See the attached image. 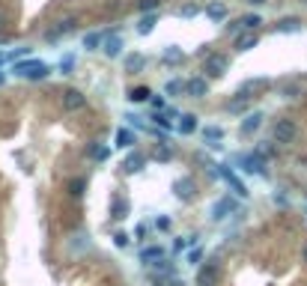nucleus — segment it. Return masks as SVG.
<instances>
[{"label":"nucleus","mask_w":307,"mask_h":286,"mask_svg":"<svg viewBox=\"0 0 307 286\" xmlns=\"http://www.w3.org/2000/svg\"><path fill=\"white\" fill-rule=\"evenodd\" d=\"M296 134H299V125H296L293 119H278V122H275V128H272L275 143H293V140H296Z\"/></svg>","instance_id":"2"},{"label":"nucleus","mask_w":307,"mask_h":286,"mask_svg":"<svg viewBox=\"0 0 307 286\" xmlns=\"http://www.w3.org/2000/svg\"><path fill=\"white\" fill-rule=\"evenodd\" d=\"M84 104H87L84 93H78V90H66V93H63V107H66V110H81Z\"/></svg>","instance_id":"6"},{"label":"nucleus","mask_w":307,"mask_h":286,"mask_svg":"<svg viewBox=\"0 0 307 286\" xmlns=\"http://www.w3.org/2000/svg\"><path fill=\"white\" fill-rule=\"evenodd\" d=\"M122 48H125L122 36H107V39H104V54H107V57H119Z\"/></svg>","instance_id":"12"},{"label":"nucleus","mask_w":307,"mask_h":286,"mask_svg":"<svg viewBox=\"0 0 307 286\" xmlns=\"http://www.w3.org/2000/svg\"><path fill=\"white\" fill-rule=\"evenodd\" d=\"M263 161H266V158H260V155H242V158H239V164H242L245 173H260V170H263Z\"/></svg>","instance_id":"11"},{"label":"nucleus","mask_w":307,"mask_h":286,"mask_svg":"<svg viewBox=\"0 0 307 286\" xmlns=\"http://www.w3.org/2000/svg\"><path fill=\"white\" fill-rule=\"evenodd\" d=\"M200 260H203V248H191V251H188V263H191V266H200Z\"/></svg>","instance_id":"36"},{"label":"nucleus","mask_w":307,"mask_h":286,"mask_svg":"<svg viewBox=\"0 0 307 286\" xmlns=\"http://www.w3.org/2000/svg\"><path fill=\"white\" fill-rule=\"evenodd\" d=\"M158 6H161V0H140V3H137L140 12H152V9H158Z\"/></svg>","instance_id":"37"},{"label":"nucleus","mask_w":307,"mask_h":286,"mask_svg":"<svg viewBox=\"0 0 307 286\" xmlns=\"http://www.w3.org/2000/svg\"><path fill=\"white\" fill-rule=\"evenodd\" d=\"M84 188H87V179H84V176H78V179H72V182H69V194H72V197H81V194H84Z\"/></svg>","instance_id":"29"},{"label":"nucleus","mask_w":307,"mask_h":286,"mask_svg":"<svg viewBox=\"0 0 307 286\" xmlns=\"http://www.w3.org/2000/svg\"><path fill=\"white\" fill-rule=\"evenodd\" d=\"M143 66H146V57L137 54V51H131V54L122 57V69H125V72H140Z\"/></svg>","instance_id":"9"},{"label":"nucleus","mask_w":307,"mask_h":286,"mask_svg":"<svg viewBox=\"0 0 307 286\" xmlns=\"http://www.w3.org/2000/svg\"><path fill=\"white\" fill-rule=\"evenodd\" d=\"M206 15L215 18V21H221V18L227 15V6H224V3H212V6H206Z\"/></svg>","instance_id":"27"},{"label":"nucleus","mask_w":307,"mask_h":286,"mask_svg":"<svg viewBox=\"0 0 307 286\" xmlns=\"http://www.w3.org/2000/svg\"><path fill=\"white\" fill-rule=\"evenodd\" d=\"M155 24H158V18H155V15H146V18L137 24V33H140V36H146V33H152V30H155Z\"/></svg>","instance_id":"26"},{"label":"nucleus","mask_w":307,"mask_h":286,"mask_svg":"<svg viewBox=\"0 0 307 286\" xmlns=\"http://www.w3.org/2000/svg\"><path fill=\"white\" fill-rule=\"evenodd\" d=\"M227 110H230V113H245V110H248V95H239L236 101H230Z\"/></svg>","instance_id":"28"},{"label":"nucleus","mask_w":307,"mask_h":286,"mask_svg":"<svg viewBox=\"0 0 307 286\" xmlns=\"http://www.w3.org/2000/svg\"><path fill=\"white\" fill-rule=\"evenodd\" d=\"M125 119H131V125H143V119H140V116H137V113H128V116H125Z\"/></svg>","instance_id":"42"},{"label":"nucleus","mask_w":307,"mask_h":286,"mask_svg":"<svg viewBox=\"0 0 307 286\" xmlns=\"http://www.w3.org/2000/svg\"><path fill=\"white\" fill-rule=\"evenodd\" d=\"M248 3H254V6H260V3H266V0H248Z\"/></svg>","instance_id":"43"},{"label":"nucleus","mask_w":307,"mask_h":286,"mask_svg":"<svg viewBox=\"0 0 307 286\" xmlns=\"http://www.w3.org/2000/svg\"><path fill=\"white\" fill-rule=\"evenodd\" d=\"M257 42H260L257 33H242V36L236 39V48H239V51H251V48H257Z\"/></svg>","instance_id":"19"},{"label":"nucleus","mask_w":307,"mask_h":286,"mask_svg":"<svg viewBox=\"0 0 307 286\" xmlns=\"http://www.w3.org/2000/svg\"><path fill=\"white\" fill-rule=\"evenodd\" d=\"M75 63H78V60H75V54H66V57H63V63H60V72H63V75H72Z\"/></svg>","instance_id":"32"},{"label":"nucleus","mask_w":307,"mask_h":286,"mask_svg":"<svg viewBox=\"0 0 307 286\" xmlns=\"http://www.w3.org/2000/svg\"><path fill=\"white\" fill-rule=\"evenodd\" d=\"M299 30H302L299 18H281L278 21V33H299Z\"/></svg>","instance_id":"21"},{"label":"nucleus","mask_w":307,"mask_h":286,"mask_svg":"<svg viewBox=\"0 0 307 286\" xmlns=\"http://www.w3.org/2000/svg\"><path fill=\"white\" fill-rule=\"evenodd\" d=\"M218 173H221V179H224V182H227V185H230V188L239 194V197H248V188H245V182H239V179H236V173H233L230 167H218Z\"/></svg>","instance_id":"5"},{"label":"nucleus","mask_w":307,"mask_h":286,"mask_svg":"<svg viewBox=\"0 0 307 286\" xmlns=\"http://www.w3.org/2000/svg\"><path fill=\"white\" fill-rule=\"evenodd\" d=\"M48 72H51V69H48V63H42V60H18V63H15V75H18V78H27V81H42Z\"/></svg>","instance_id":"1"},{"label":"nucleus","mask_w":307,"mask_h":286,"mask_svg":"<svg viewBox=\"0 0 307 286\" xmlns=\"http://www.w3.org/2000/svg\"><path fill=\"white\" fill-rule=\"evenodd\" d=\"M113 143H116L119 149H131V146H134V131L119 128V131H116V137H113Z\"/></svg>","instance_id":"15"},{"label":"nucleus","mask_w":307,"mask_h":286,"mask_svg":"<svg viewBox=\"0 0 307 286\" xmlns=\"http://www.w3.org/2000/svg\"><path fill=\"white\" fill-rule=\"evenodd\" d=\"M90 155H93L96 161H104V158L110 155V149H107V146H90Z\"/></svg>","instance_id":"34"},{"label":"nucleus","mask_w":307,"mask_h":286,"mask_svg":"<svg viewBox=\"0 0 307 286\" xmlns=\"http://www.w3.org/2000/svg\"><path fill=\"white\" fill-rule=\"evenodd\" d=\"M155 227H158V230H170V221H167V218H158Z\"/></svg>","instance_id":"41"},{"label":"nucleus","mask_w":307,"mask_h":286,"mask_svg":"<svg viewBox=\"0 0 307 286\" xmlns=\"http://www.w3.org/2000/svg\"><path fill=\"white\" fill-rule=\"evenodd\" d=\"M215 275H218V266H206V269H200L197 284H200V286H209L212 281H215Z\"/></svg>","instance_id":"24"},{"label":"nucleus","mask_w":307,"mask_h":286,"mask_svg":"<svg viewBox=\"0 0 307 286\" xmlns=\"http://www.w3.org/2000/svg\"><path fill=\"white\" fill-rule=\"evenodd\" d=\"M104 39H107L104 33H99V30H93V33H87V36H84V48H90V51H96V48H102V45H104Z\"/></svg>","instance_id":"18"},{"label":"nucleus","mask_w":307,"mask_h":286,"mask_svg":"<svg viewBox=\"0 0 307 286\" xmlns=\"http://www.w3.org/2000/svg\"><path fill=\"white\" fill-rule=\"evenodd\" d=\"M179 134H194L197 131V116L194 113H179Z\"/></svg>","instance_id":"13"},{"label":"nucleus","mask_w":307,"mask_h":286,"mask_svg":"<svg viewBox=\"0 0 307 286\" xmlns=\"http://www.w3.org/2000/svg\"><path fill=\"white\" fill-rule=\"evenodd\" d=\"M164 93H167V95H179V93H185V81H167V84H164Z\"/></svg>","instance_id":"30"},{"label":"nucleus","mask_w":307,"mask_h":286,"mask_svg":"<svg viewBox=\"0 0 307 286\" xmlns=\"http://www.w3.org/2000/svg\"><path fill=\"white\" fill-rule=\"evenodd\" d=\"M305 260H307V251H305Z\"/></svg>","instance_id":"44"},{"label":"nucleus","mask_w":307,"mask_h":286,"mask_svg":"<svg viewBox=\"0 0 307 286\" xmlns=\"http://www.w3.org/2000/svg\"><path fill=\"white\" fill-rule=\"evenodd\" d=\"M185 60V54L179 51V48H170V51H164V63H182Z\"/></svg>","instance_id":"31"},{"label":"nucleus","mask_w":307,"mask_h":286,"mask_svg":"<svg viewBox=\"0 0 307 286\" xmlns=\"http://www.w3.org/2000/svg\"><path fill=\"white\" fill-rule=\"evenodd\" d=\"M266 87H269V81H266V78H251V81H245V84L239 87V95H248V98H251L254 93H263Z\"/></svg>","instance_id":"8"},{"label":"nucleus","mask_w":307,"mask_h":286,"mask_svg":"<svg viewBox=\"0 0 307 286\" xmlns=\"http://www.w3.org/2000/svg\"><path fill=\"white\" fill-rule=\"evenodd\" d=\"M263 24V18L257 15V12H248V15H242L239 21H236V27H242V30H254V27H260Z\"/></svg>","instance_id":"17"},{"label":"nucleus","mask_w":307,"mask_h":286,"mask_svg":"<svg viewBox=\"0 0 307 286\" xmlns=\"http://www.w3.org/2000/svg\"><path fill=\"white\" fill-rule=\"evenodd\" d=\"M173 188H176V197H179V200H188V197L194 194V182H191V179H179Z\"/></svg>","instance_id":"22"},{"label":"nucleus","mask_w":307,"mask_h":286,"mask_svg":"<svg viewBox=\"0 0 307 286\" xmlns=\"http://www.w3.org/2000/svg\"><path fill=\"white\" fill-rule=\"evenodd\" d=\"M149 95H152V93H149L146 87H134V90H131V101H146Z\"/></svg>","instance_id":"33"},{"label":"nucleus","mask_w":307,"mask_h":286,"mask_svg":"<svg viewBox=\"0 0 307 286\" xmlns=\"http://www.w3.org/2000/svg\"><path fill=\"white\" fill-rule=\"evenodd\" d=\"M152 158H155V161H170V149H167V146H158V149L152 152Z\"/></svg>","instance_id":"38"},{"label":"nucleus","mask_w":307,"mask_h":286,"mask_svg":"<svg viewBox=\"0 0 307 286\" xmlns=\"http://www.w3.org/2000/svg\"><path fill=\"white\" fill-rule=\"evenodd\" d=\"M140 260H143L146 266H152V263L164 260V248H155V245H152V248H143V251H140Z\"/></svg>","instance_id":"16"},{"label":"nucleus","mask_w":307,"mask_h":286,"mask_svg":"<svg viewBox=\"0 0 307 286\" xmlns=\"http://www.w3.org/2000/svg\"><path fill=\"white\" fill-rule=\"evenodd\" d=\"M200 12H203V6H200V3H185V6H179V9H176V15H179V18H197Z\"/></svg>","instance_id":"23"},{"label":"nucleus","mask_w":307,"mask_h":286,"mask_svg":"<svg viewBox=\"0 0 307 286\" xmlns=\"http://www.w3.org/2000/svg\"><path fill=\"white\" fill-rule=\"evenodd\" d=\"M203 140H206L209 146H215L218 140H224V128H221V125H209V128H203Z\"/></svg>","instance_id":"20"},{"label":"nucleus","mask_w":307,"mask_h":286,"mask_svg":"<svg viewBox=\"0 0 307 286\" xmlns=\"http://www.w3.org/2000/svg\"><path fill=\"white\" fill-rule=\"evenodd\" d=\"M125 212H128V203L125 200H113V215L110 218H125Z\"/></svg>","instance_id":"35"},{"label":"nucleus","mask_w":307,"mask_h":286,"mask_svg":"<svg viewBox=\"0 0 307 286\" xmlns=\"http://www.w3.org/2000/svg\"><path fill=\"white\" fill-rule=\"evenodd\" d=\"M155 286H182V281H170V278H155Z\"/></svg>","instance_id":"40"},{"label":"nucleus","mask_w":307,"mask_h":286,"mask_svg":"<svg viewBox=\"0 0 307 286\" xmlns=\"http://www.w3.org/2000/svg\"><path fill=\"white\" fill-rule=\"evenodd\" d=\"M227 66H230V57L227 54H215V57L206 60V75L209 78H221L227 72Z\"/></svg>","instance_id":"3"},{"label":"nucleus","mask_w":307,"mask_h":286,"mask_svg":"<svg viewBox=\"0 0 307 286\" xmlns=\"http://www.w3.org/2000/svg\"><path fill=\"white\" fill-rule=\"evenodd\" d=\"M128 242H131L128 233H113V245H116V248H128Z\"/></svg>","instance_id":"39"},{"label":"nucleus","mask_w":307,"mask_h":286,"mask_svg":"<svg viewBox=\"0 0 307 286\" xmlns=\"http://www.w3.org/2000/svg\"><path fill=\"white\" fill-rule=\"evenodd\" d=\"M143 164H146V158H143L140 152H131L128 158H122V170H125V173H137Z\"/></svg>","instance_id":"14"},{"label":"nucleus","mask_w":307,"mask_h":286,"mask_svg":"<svg viewBox=\"0 0 307 286\" xmlns=\"http://www.w3.org/2000/svg\"><path fill=\"white\" fill-rule=\"evenodd\" d=\"M236 212V200H230V197H221L215 206H212V221H224V218H230Z\"/></svg>","instance_id":"4"},{"label":"nucleus","mask_w":307,"mask_h":286,"mask_svg":"<svg viewBox=\"0 0 307 286\" xmlns=\"http://www.w3.org/2000/svg\"><path fill=\"white\" fill-rule=\"evenodd\" d=\"M260 125H263V113H260V110H254V113H248V116H245V122H242V134L248 137V134H254Z\"/></svg>","instance_id":"10"},{"label":"nucleus","mask_w":307,"mask_h":286,"mask_svg":"<svg viewBox=\"0 0 307 286\" xmlns=\"http://www.w3.org/2000/svg\"><path fill=\"white\" fill-rule=\"evenodd\" d=\"M72 27H75V21L69 18V21H63L60 27H54V30H48V33H45V39H60V36H66V33L72 30Z\"/></svg>","instance_id":"25"},{"label":"nucleus","mask_w":307,"mask_h":286,"mask_svg":"<svg viewBox=\"0 0 307 286\" xmlns=\"http://www.w3.org/2000/svg\"><path fill=\"white\" fill-rule=\"evenodd\" d=\"M185 93H188V95H194V98H203V95L209 93L206 78H191V81H185Z\"/></svg>","instance_id":"7"}]
</instances>
